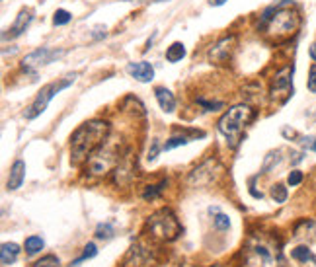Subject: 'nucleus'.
I'll use <instances>...</instances> for the list:
<instances>
[{
  "label": "nucleus",
  "instance_id": "obj_1",
  "mask_svg": "<svg viewBox=\"0 0 316 267\" xmlns=\"http://www.w3.org/2000/svg\"><path fill=\"white\" fill-rule=\"evenodd\" d=\"M107 135H109L107 121L92 119V121L80 125L70 137V162L82 164L84 160H88L105 143Z\"/></svg>",
  "mask_w": 316,
  "mask_h": 267
},
{
  "label": "nucleus",
  "instance_id": "obj_2",
  "mask_svg": "<svg viewBox=\"0 0 316 267\" xmlns=\"http://www.w3.org/2000/svg\"><path fill=\"white\" fill-rule=\"evenodd\" d=\"M240 267H281V254L267 238L252 234L242 246Z\"/></svg>",
  "mask_w": 316,
  "mask_h": 267
},
{
  "label": "nucleus",
  "instance_id": "obj_3",
  "mask_svg": "<svg viewBox=\"0 0 316 267\" xmlns=\"http://www.w3.org/2000/svg\"><path fill=\"white\" fill-rule=\"evenodd\" d=\"M256 119V109L250 107L248 104H238L232 106L217 123L219 133L226 139V143L230 145V148H236V145L242 141V135L246 131V127Z\"/></svg>",
  "mask_w": 316,
  "mask_h": 267
},
{
  "label": "nucleus",
  "instance_id": "obj_4",
  "mask_svg": "<svg viewBox=\"0 0 316 267\" xmlns=\"http://www.w3.org/2000/svg\"><path fill=\"white\" fill-rule=\"evenodd\" d=\"M263 26H265V35L269 39L281 41L291 37L299 30L301 18L293 8H289V2H281V4H273L271 16Z\"/></svg>",
  "mask_w": 316,
  "mask_h": 267
},
{
  "label": "nucleus",
  "instance_id": "obj_5",
  "mask_svg": "<svg viewBox=\"0 0 316 267\" xmlns=\"http://www.w3.org/2000/svg\"><path fill=\"white\" fill-rule=\"evenodd\" d=\"M147 228L151 234L162 242H174L182 234V224L172 209H158L147 218Z\"/></svg>",
  "mask_w": 316,
  "mask_h": 267
},
{
  "label": "nucleus",
  "instance_id": "obj_6",
  "mask_svg": "<svg viewBox=\"0 0 316 267\" xmlns=\"http://www.w3.org/2000/svg\"><path fill=\"white\" fill-rule=\"evenodd\" d=\"M74 78H76V74H68V76H64L63 80H57V82H51V84L43 86L41 92L37 94V98L32 102V106L24 111V117H26V119H35L37 115H41V113L47 109V106H49V102H51L53 98H55L61 90L68 88V86L74 82Z\"/></svg>",
  "mask_w": 316,
  "mask_h": 267
},
{
  "label": "nucleus",
  "instance_id": "obj_7",
  "mask_svg": "<svg viewBox=\"0 0 316 267\" xmlns=\"http://www.w3.org/2000/svg\"><path fill=\"white\" fill-rule=\"evenodd\" d=\"M222 176V166L217 158H207L199 166H195L188 174V185L190 187H209Z\"/></svg>",
  "mask_w": 316,
  "mask_h": 267
},
{
  "label": "nucleus",
  "instance_id": "obj_8",
  "mask_svg": "<svg viewBox=\"0 0 316 267\" xmlns=\"http://www.w3.org/2000/svg\"><path fill=\"white\" fill-rule=\"evenodd\" d=\"M119 160H121V156H119V152H117L113 147L102 145V147L88 158L86 170H88L92 176H104L113 166H117Z\"/></svg>",
  "mask_w": 316,
  "mask_h": 267
},
{
  "label": "nucleus",
  "instance_id": "obj_9",
  "mask_svg": "<svg viewBox=\"0 0 316 267\" xmlns=\"http://www.w3.org/2000/svg\"><path fill=\"white\" fill-rule=\"evenodd\" d=\"M63 55H64L63 49L39 47V49L28 53L24 59H22V68H24V70H35V68H39V66H45V64H49L53 60L61 59Z\"/></svg>",
  "mask_w": 316,
  "mask_h": 267
},
{
  "label": "nucleus",
  "instance_id": "obj_10",
  "mask_svg": "<svg viewBox=\"0 0 316 267\" xmlns=\"http://www.w3.org/2000/svg\"><path fill=\"white\" fill-rule=\"evenodd\" d=\"M234 49H236V35L221 37L209 49V60L215 62V64H222V62H226V60H230Z\"/></svg>",
  "mask_w": 316,
  "mask_h": 267
},
{
  "label": "nucleus",
  "instance_id": "obj_11",
  "mask_svg": "<svg viewBox=\"0 0 316 267\" xmlns=\"http://www.w3.org/2000/svg\"><path fill=\"white\" fill-rule=\"evenodd\" d=\"M293 92V66H285L281 68L275 76H273V84H271V98L277 100L281 94L285 96V100L291 96Z\"/></svg>",
  "mask_w": 316,
  "mask_h": 267
},
{
  "label": "nucleus",
  "instance_id": "obj_12",
  "mask_svg": "<svg viewBox=\"0 0 316 267\" xmlns=\"http://www.w3.org/2000/svg\"><path fill=\"white\" fill-rule=\"evenodd\" d=\"M151 264H153V252L143 244L131 246L123 260V267H149Z\"/></svg>",
  "mask_w": 316,
  "mask_h": 267
},
{
  "label": "nucleus",
  "instance_id": "obj_13",
  "mask_svg": "<svg viewBox=\"0 0 316 267\" xmlns=\"http://www.w3.org/2000/svg\"><path fill=\"white\" fill-rule=\"evenodd\" d=\"M32 20H33V12H32L30 8H22V10L18 12V16H16L14 24L10 26V30H6V31L2 33V39H4V41H8V39H16V37H20V35L28 30V26L32 24Z\"/></svg>",
  "mask_w": 316,
  "mask_h": 267
},
{
  "label": "nucleus",
  "instance_id": "obj_14",
  "mask_svg": "<svg viewBox=\"0 0 316 267\" xmlns=\"http://www.w3.org/2000/svg\"><path fill=\"white\" fill-rule=\"evenodd\" d=\"M127 74L133 76L139 82H151L155 78V68L151 62L147 60H139V62H129L127 64Z\"/></svg>",
  "mask_w": 316,
  "mask_h": 267
},
{
  "label": "nucleus",
  "instance_id": "obj_15",
  "mask_svg": "<svg viewBox=\"0 0 316 267\" xmlns=\"http://www.w3.org/2000/svg\"><path fill=\"white\" fill-rule=\"evenodd\" d=\"M133 162L129 158V154L121 156L119 164L115 166V183L117 185H127L133 179Z\"/></svg>",
  "mask_w": 316,
  "mask_h": 267
},
{
  "label": "nucleus",
  "instance_id": "obj_16",
  "mask_svg": "<svg viewBox=\"0 0 316 267\" xmlns=\"http://www.w3.org/2000/svg\"><path fill=\"white\" fill-rule=\"evenodd\" d=\"M24 179H26V164H24V160H16L10 168V176H8L6 187L10 191H16V189L22 187Z\"/></svg>",
  "mask_w": 316,
  "mask_h": 267
},
{
  "label": "nucleus",
  "instance_id": "obj_17",
  "mask_svg": "<svg viewBox=\"0 0 316 267\" xmlns=\"http://www.w3.org/2000/svg\"><path fill=\"white\" fill-rule=\"evenodd\" d=\"M155 96H157L158 106H160V109H162L164 113H172V111L176 109V98H174V94H172L168 88L157 86V88H155Z\"/></svg>",
  "mask_w": 316,
  "mask_h": 267
},
{
  "label": "nucleus",
  "instance_id": "obj_18",
  "mask_svg": "<svg viewBox=\"0 0 316 267\" xmlns=\"http://www.w3.org/2000/svg\"><path fill=\"white\" fill-rule=\"evenodd\" d=\"M18 256H20V246L18 244H14V242H4L2 244V248H0V262H2V266L14 264L18 260Z\"/></svg>",
  "mask_w": 316,
  "mask_h": 267
},
{
  "label": "nucleus",
  "instance_id": "obj_19",
  "mask_svg": "<svg viewBox=\"0 0 316 267\" xmlns=\"http://www.w3.org/2000/svg\"><path fill=\"white\" fill-rule=\"evenodd\" d=\"M184 57H186V47H184V43H180V41L172 43V45L166 49V60H168V62H178V60H182Z\"/></svg>",
  "mask_w": 316,
  "mask_h": 267
},
{
  "label": "nucleus",
  "instance_id": "obj_20",
  "mask_svg": "<svg viewBox=\"0 0 316 267\" xmlns=\"http://www.w3.org/2000/svg\"><path fill=\"white\" fill-rule=\"evenodd\" d=\"M43 246H45V242H43L41 236H30V238H26V242H24V248H26V252H28L30 256H35L37 252H41Z\"/></svg>",
  "mask_w": 316,
  "mask_h": 267
},
{
  "label": "nucleus",
  "instance_id": "obj_21",
  "mask_svg": "<svg viewBox=\"0 0 316 267\" xmlns=\"http://www.w3.org/2000/svg\"><path fill=\"white\" fill-rule=\"evenodd\" d=\"M291 258L301 262V264H307V262H315V256L313 252L307 248V246H297L293 252H291Z\"/></svg>",
  "mask_w": 316,
  "mask_h": 267
},
{
  "label": "nucleus",
  "instance_id": "obj_22",
  "mask_svg": "<svg viewBox=\"0 0 316 267\" xmlns=\"http://www.w3.org/2000/svg\"><path fill=\"white\" fill-rule=\"evenodd\" d=\"M279 162H281V150H271V152H267V156H265V160H263L262 172L267 174V172H269L271 168H275Z\"/></svg>",
  "mask_w": 316,
  "mask_h": 267
},
{
  "label": "nucleus",
  "instance_id": "obj_23",
  "mask_svg": "<svg viewBox=\"0 0 316 267\" xmlns=\"http://www.w3.org/2000/svg\"><path fill=\"white\" fill-rule=\"evenodd\" d=\"M166 183H168V181H166V179H162L158 185H149V187L145 189V193H143V199H145V201H153V199H157L158 195L162 193V189L166 187Z\"/></svg>",
  "mask_w": 316,
  "mask_h": 267
},
{
  "label": "nucleus",
  "instance_id": "obj_24",
  "mask_svg": "<svg viewBox=\"0 0 316 267\" xmlns=\"http://www.w3.org/2000/svg\"><path fill=\"white\" fill-rule=\"evenodd\" d=\"M191 141V137H186V135H174L172 139L166 141V145L162 147V150H172L176 147H182V145H188Z\"/></svg>",
  "mask_w": 316,
  "mask_h": 267
},
{
  "label": "nucleus",
  "instance_id": "obj_25",
  "mask_svg": "<svg viewBox=\"0 0 316 267\" xmlns=\"http://www.w3.org/2000/svg\"><path fill=\"white\" fill-rule=\"evenodd\" d=\"M96 254H98V250H96V244L94 242H88L86 246H84V254L78 258V260H74V262H70V267H76L80 262H84V260H90V258H96Z\"/></svg>",
  "mask_w": 316,
  "mask_h": 267
},
{
  "label": "nucleus",
  "instance_id": "obj_26",
  "mask_svg": "<svg viewBox=\"0 0 316 267\" xmlns=\"http://www.w3.org/2000/svg\"><path fill=\"white\" fill-rule=\"evenodd\" d=\"M269 193H271V199H273L275 203H285V201H287V187H285L283 183H275Z\"/></svg>",
  "mask_w": 316,
  "mask_h": 267
},
{
  "label": "nucleus",
  "instance_id": "obj_27",
  "mask_svg": "<svg viewBox=\"0 0 316 267\" xmlns=\"http://www.w3.org/2000/svg\"><path fill=\"white\" fill-rule=\"evenodd\" d=\"M70 20H72V14L66 12V10H63V8H59V10L53 14V24H55V26H64V24H68Z\"/></svg>",
  "mask_w": 316,
  "mask_h": 267
},
{
  "label": "nucleus",
  "instance_id": "obj_28",
  "mask_svg": "<svg viewBox=\"0 0 316 267\" xmlns=\"http://www.w3.org/2000/svg\"><path fill=\"white\" fill-rule=\"evenodd\" d=\"M213 224H215L217 230H228V228H230V218H228L226 214L217 213L215 218H213Z\"/></svg>",
  "mask_w": 316,
  "mask_h": 267
},
{
  "label": "nucleus",
  "instance_id": "obj_29",
  "mask_svg": "<svg viewBox=\"0 0 316 267\" xmlns=\"http://www.w3.org/2000/svg\"><path fill=\"white\" fill-rule=\"evenodd\" d=\"M59 266H61L59 258L49 254V256H43L41 260H37V262H35V264H33L32 267H59Z\"/></svg>",
  "mask_w": 316,
  "mask_h": 267
},
{
  "label": "nucleus",
  "instance_id": "obj_30",
  "mask_svg": "<svg viewBox=\"0 0 316 267\" xmlns=\"http://www.w3.org/2000/svg\"><path fill=\"white\" fill-rule=\"evenodd\" d=\"M113 236V226L111 224H98V228H96V238H100V240H109Z\"/></svg>",
  "mask_w": 316,
  "mask_h": 267
},
{
  "label": "nucleus",
  "instance_id": "obj_31",
  "mask_svg": "<svg viewBox=\"0 0 316 267\" xmlns=\"http://www.w3.org/2000/svg\"><path fill=\"white\" fill-rule=\"evenodd\" d=\"M301 181H303V172H301V170H293V172L289 174V178H287V183H289L291 187H297Z\"/></svg>",
  "mask_w": 316,
  "mask_h": 267
},
{
  "label": "nucleus",
  "instance_id": "obj_32",
  "mask_svg": "<svg viewBox=\"0 0 316 267\" xmlns=\"http://www.w3.org/2000/svg\"><path fill=\"white\" fill-rule=\"evenodd\" d=\"M307 86H309V90L316 94V62L311 66V70H309V82H307Z\"/></svg>",
  "mask_w": 316,
  "mask_h": 267
},
{
  "label": "nucleus",
  "instance_id": "obj_33",
  "mask_svg": "<svg viewBox=\"0 0 316 267\" xmlns=\"http://www.w3.org/2000/svg\"><path fill=\"white\" fill-rule=\"evenodd\" d=\"M197 102L205 107L207 111H217V109H222V106H224L222 102H205V100H197Z\"/></svg>",
  "mask_w": 316,
  "mask_h": 267
},
{
  "label": "nucleus",
  "instance_id": "obj_34",
  "mask_svg": "<svg viewBox=\"0 0 316 267\" xmlns=\"http://www.w3.org/2000/svg\"><path fill=\"white\" fill-rule=\"evenodd\" d=\"M158 152H160V145H158V141L155 139L153 141V147H151V150H149V156H147V160L149 162H155L158 156Z\"/></svg>",
  "mask_w": 316,
  "mask_h": 267
},
{
  "label": "nucleus",
  "instance_id": "obj_35",
  "mask_svg": "<svg viewBox=\"0 0 316 267\" xmlns=\"http://www.w3.org/2000/svg\"><path fill=\"white\" fill-rule=\"evenodd\" d=\"M303 147H307V148H311V150H315L316 152V137H307V139H303Z\"/></svg>",
  "mask_w": 316,
  "mask_h": 267
},
{
  "label": "nucleus",
  "instance_id": "obj_36",
  "mask_svg": "<svg viewBox=\"0 0 316 267\" xmlns=\"http://www.w3.org/2000/svg\"><path fill=\"white\" fill-rule=\"evenodd\" d=\"M309 55H311V59H313V60L316 62V43H315V45H311V49H309Z\"/></svg>",
  "mask_w": 316,
  "mask_h": 267
},
{
  "label": "nucleus",
  "instance_id": "obj_37",
  "mask_svg": "<svg viewBox=\"0 0 316 267\" xmlns=\"http://www.w3.org/2000/svg\"><path fill=\"white\" fill-rule=\"evenodd\" d=\"M226 0H209V4L211 6H222Z\"/></svg>",
  "mask_w": 316,
  "mask_h": 267
},
{
  "label": "nucleus",
  "instance_id": "obj_38",
  "mask_svg": "<svg viewBox=\"0 0 316 267\" xmlns=\"http://www.w3.org/2000/svg\"><path fill=\"white\" fill-rule=\"evenodd\" d=\"M209 267H222V266H209Z\"/></svg>",
  "mask_w": 316,
  "mask_h": 267
}]
</instances>
